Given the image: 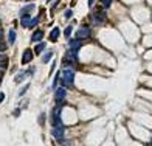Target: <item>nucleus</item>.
Segmentation results:
<instances>
[{"label":"nucleus","mask_w":152,"mask_h":146,"mask_svg":"<svg viewBox=\"0 0 152 146\" xmlns=\"http://www.w3.org/2000/svg\"><path fill=\"white\" fill-rule=\"evenodd\" d=\"M73 81H75V72L70 68H65L61 72V85L65 89L72 87L73 85Z\"/></svg>","instance_id":"1"},{"label":"nucleus","mask_w":152,"mask_h":146,"mask_svg":"<svg viewBox=\"0 0 152 146\" xmlns=\"http://www.w3.org/2000/svg\"><path fill=\"white\" fill-rule=\"evenodd\" d=\"M64 61H65V64H68V66H72V64L78 62V50H72V48H70V50L65 53Z\"/></svg>","instance_id":"2"},{"label":"nucleus","mask_w":152,"mask_h":146,"mask_svg":"<svg viewBox=\"0 0 152 146\" xmlns=\"http://www.w3.org/2000/svg\"><path fill=\"white\" fill-rule=\"evenodd\" d=\"M64 132H65V126H58V127H53V137L56 138L58 143H62L64 142Z\"/></svg>","instance_id":"3"},{"label":"nucleus","mask_w":152,"mask_h":146,"mask_svg":"<svg viewBox=\"0 0 152 146\" xmlns=\"http://www.w3.org/2000/svg\"><path fill=\"white\" fill-rule=\"evenodd\" d=\"M92 36V30L89 26H81V28L76 31V39H87V37Z\"/></svg>","instance_id":"4"},{"label":"nucleus","mask_w":152,"mask_h":146,"mask_svg":"<svg viewBox=\"0 0 152 146\" xmlns=\"http://www.w3.org/2000/svg\"><path fill=\"white\" fill-rule=\"evenodd\" d=\"M33 56H34V51L30 50V48H26L23 51V55H22V64H30L33 61Z\"/></svg>","instance_id":"5"},{"label":"nucleus","mask_w":152,"mask_h":146,"mask_svg":"<svg viewBox=\"0 0 152 146\" xmlns=\"http://www.w3.org/2000/svg\"><path fill=\"white\" fill-rule=\"evenodd\" d=\"M65 95H67V90H65V87H62V85H61V89H58L56 93H54V100H56L58 103H61L65 98Z\"/></svg>","instance_id":"6"},{"label":"nucleus","mask_w":152,"mask_h":146,"mask_svg":"<svg viewBox=\"0 0 152 146\" xmlns=\"http://www.w3.org/2000/svg\"><path fill=\"white\" fill-rule=\"evenodd\" d=\"M42 37H43V31L42 30H36L34 33H33V36H31V42L37 44V42L42 41Z\"/></svg>","instance_id":"7"},{"label":"nucleus","mask_w":152,"mask_h":146,"mask_svg":"<svg viewBox=\"0 0 152 146\" xmlns=\"http://www.w3.org/2000/svg\"><path fill=\"white\" fill-rule=\"evenodd\" d=\"M59 34H61V30H59L58 26H54V28L51 30V33H50V41L51 42H56L58 37H59Z\"/></svg>","instance_id":"8"},{"label":"nucleus","mask_w":152,"mask_h":146,"mask_svg":"<svg viewBox=\"0 0 152 146\" xmlns=\"http://www.w3.org/2000/svg\"><path fill=\"white\" fill-rule=\"evenodd\" d=\"M82 47V39H75V41H70V48L72 50H79Z\"/></svg>","instance_id":"9"},{"label":"nucleus","mask_w":152,"mask_h":146,"mask_svg":"<svg viewBox=\"0 0 152 146\" xmlns=\"http://www.w3.org/2000/svg\"><path fill=\"white\" fill-rule=\"evenodd\" d=\"M30 73H33V70H30V72H20V73L17 75V76L14 78V81H16V83H22V81H23L26 76H28Z\"/></svg>","instance_id":"10"},{"label":"nucleus","mask_w":152,"mask_h":146,"mask_svg":"<svg viewBox=\"0 0 152 146\" xmlns=\"http://www.w3.org/2000/svg\"><path fill=\"white\" fill-rule=\"evenodd\" d=\"M30 14H25V16H22V17H20V25L22 26H23V28H28V26H30Z\"/></svg>","instance_id":"11"},{"label":"nucleus","mask_w":152,"mask_h":146,"mask_svg":"<svg viewBox=\"0 0 152 146\" xmlns=\"http://www.w3.org/2000/svg\"><path fill=\"white\" fill-rule=\"evenodd\" d=\"M45 42H37V44H36V47H34V50H33V51H34L36 53V55H39V53H42L43 50H45Z\"/></svg>","instance_id":"12"},{"label":"nucleus","mask_w":152,"mask_h":146,"mask_svg":"<svg viewBox=\"0 0 152 146\" xmlns=\"http://www.w3.org/2000/svg\"><path fill=\"white\" fill-rule=\"evenodd\" d=\"M36 6H34V5H33V3H30V5H26V6L25 8H22L20 9V17H22V16H25V14H28L30 11H33V9H34Z\"/></svg>","instance_id":"13"},{"label":"nucleus","mask_w":152,"mask_h":146,"mask_svg":"<svg viewBox=\"0 0 152 146\" xmlns=\"http://www.w3.org/2000/svg\"><path fill=\"white\" fill-rule=\"evenodd\" d=\"M53 55H54V51H53V50H50V51H47L45 55L42 56V62H48V61H50V59L53 58Z\"/></svg>","instance_id":"14"},{"label":"nucleus","mask_w":152,"mask_h":146,"mask_svg":"<svg viewBox=\"0 0 152 146\" xmlns=\"http://www.w3.org/2000/svg\"><path fill=\"white\" fill-rule=\"evenodd\" d=\"M8 42H9V44H14V42H16V31L14 30H9V33H8Z\"/></svg>","instance_id":"15"},{"label":"nucleus","mask_w":152,"mask_h":146,"mask_svg":"<svg viewBox=\"0 0 152 146\" xmlns=\"http://www.w3.org/2000/svg\"><path fill=\"white\" fill-rule=\"evenodd\" d=\"M6 68H8V59H5V61H0V73L5 72Z\"/></svg>","instance_id":"16"},{"label":"nucleus","mask_w":152,"mask_h":146,"mask_svg":"<svg viewBox=\"0 0 152 146\" xmlns=\"http://www.w3.org/2000/svg\"><path fill=\"white\" fill-rule=\"evenodd\" d=\"M72 31H73V25H68L67 28L64 30V36H65V37H70V34H72Z\"/></svg>","instance_id":"17"},{"label":"nucleus","mask_w":152,"mask_h":146,"mask_svg":"<svg viewBox=\"0 0 152 146\" xmlns=\"http://www.w3.org/2000/svg\"><path fill=\"white\" fill-rule=\"evenodd\" d=\"M39 24V17H34V19H31L30 20V26L28 28H36V25Z\"/></svg>","instance_id":"18"},{"label":"nucleus","mask_w":152,"mask_h":146,"mask_svg":"<svg viewBox=\"0 0 152 146\" xmlns=\"http://www.w3.org/2000/svg\"><path fill=\"white\" fill-rule=\"evenodd\" d=\"M112 2H113V0H101L102 6H104L106 9H107V8H110V5H112Z\"/></svg>","instance_id":"19"},{"label":"nucleus","mask_w":152,"mask_h":146,"mask_svg":"<svg viewBox=\"0 0 152 146\" xmlns=\"http://www.w3.org/2000/svg\"><path fill=\"white\" fill-rule=\"evenodd\" d=\"M43 123H45V113H40V117H39V124H40V126H43Z\"/></svg>","instance_id":"20"},{"label":"nucleus","mask_w":152,"mask_h":146,"mask_svg":"<svg viewBox=\"0 0 152 146\" xmlns=\"http://www.w3.org/2000/svg\"><path fill=\"white\" fill-rule=\"evenodd\" d=\"M28 89H30V84H26V85H25V87H22V90L19 92V95L22 96V95H23V93H25V92H26V90H28Z\"/></svg>","instance_id":"21"},{"label":"nucleus","mask_w":152,"mask_h":146,"mask_svg":"<svg viewBox=\"0 0 152 146\" xmlns=\"http://www.w3.org/2000/svg\"><path fill=\"white\" fill-rule=\"evenodd\" d=\"M72 9H67V11H65V19H70V17H72Z\"/></svg>","instance_id":"22"},{"label":"nucleus","mask_w":152,"mask_h":146,"mask_svg":"<svg viewBox=\"0 0 152 146\" xmlns=\"http://www.w3.org/2000/svg\"><path fill=\"white\" fill-rule=\"evenodd\" d=\"M13 113H14V117H19V115H20V109H16Z\"/></svg>","instance_id":"23"},{"label":"nucleus","mask_w":152,"mask_h":146,"mask_svg":"<svg viewBox=\"0 0 152 146\" xmlns=\"http://www.w3.org/2000/svg\"><path fill=\"white\" fill-rule=\"evenodd\" d=\"M3 100H5V93H0V103H3Z\"/></svg>","instance_id":"24"},{"label":"nucleus","mask_w":152,"mask_h":146,"mask_svg":"<svg viewBox=\"0 0 152 146\" xmlns=\"http://www.w3.org/2000/svg\"><path fill=\"white\" fill-rule=\"evenodd\" d=\"M93 2L95 0H89V6H93Z\"/></svg>","instance_id":"25"},{"label":"nucleus","mask_w":152,"mask_h":146,"mask_svg":"<svg viewBox=\"0 0 152 146\" xmlns=\"http://www.w3.org/2000/svg\"><path fill=\"white\" fill-rule=\"evenodd\" d=\"M0 50H2V51H3V50H5V45H0Z\"/></svg>","instance_id":"26"},{"label":"nucleus","mask_w":152,"mask_h":146,"mask_svg":"<svg viewBox=\"0 0 152 146\" xmlns=\"http://www.w3.org/2000/svg\"><path fill=\"white\" fill-rule=\"evenodd\" d=\"M2 79H3V76H2V73H0V84H2Z\"/></svg>","instance_id":"27"},{"label":"nucleus","mask_w":152,"mask_h":146,"mask_svg":"<svg viewBox=\"0 0 152 146\" xmlns=\"http://www.w3.org/2000/svg\"><path fill=\"white\" fill-rule=\"evenodd\" d=\"M0 39H2V30H0Z\"/></svg>","instance_id":"28"}]
</instances>
